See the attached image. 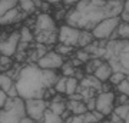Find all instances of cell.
I'll use <instances>...</instances> for the list:
<instances>
[{
	"instance_id": "cell-1",
	"label": "cell",
	"mask_w": 129,
	"mask_h": 123,
	"mask_svg": "<svg viewBox=\"0 0 129 123\" xmlns=\"http://www.w3.org/2000/svg\"><path fill=\"white\" fill-rule=\"evenodd\" d=\"M14 85L17 87L19 96L23 99H32V97H43L45 90L47 89L42 67L37 63H30L20 69L19 76L14 80Z\"/></svg>"
},
{
	"instance_id": "cell-2",
	"label": "cell",
	"mask_w": 129,
	"mask_h": 123,
	"mask_svg": "<svg viewBox=\"0 0 129 123\" xmlns=\"http://www.w3.org/2000/svg\"><path fill=\"white\" fill-rule=\"evenodd\" d=\"M26 116V105H24L23 97H9L6 99L5 106L0 109V123H7V122H19L22 117Z\"/></svg>"
},
{
	"instance_id": "cell-3",
	"label": "cell",
	"mask_w": 129,
	"mask_h": 123,
	"mask_svg": "<svg viewBox=\"0 0 129 123\" xmlns=\"http://www.w3.org/2000/svg\"><path fill=\"white\" fill-rule=\"evenodd\" d=\"M119 23H120V16H111V17L102 19L101 22L92 29L95 39H98V40H109L111 36L116 32Z\"/></svg>"
},
{
	"instance_id": "cell-4",
	"label": "cell",
	"mask_w": 129,
	"mask_h": 123,
	"mask_svg": "<svg viewBox=\"0 0 129 123\" xmlns=\"http://www.w3.org/2000/svg\"><path fill=\"white\" fill-rule=\"evenodd\" d=\"M24 105H26V114L30 116L35 122H42L43 113L49 102L45 100L43 97H32V99H24Z\"/></svg>"
},
{
	"instance_id": "cell-5",
	"label": "cell",
	"mask_w": 129,
	"mask_h": 123,
	"mask_svg": "<svg viewBox=\"0 0 129 123\" xmlns=\"http://www.w3.org/2000/svg\"><path fill=\"white\" fill-rule=\"evenodd\" d=\"M56 20L53 19V16H50L49 13H39L36 14V23L33 27V33L36 34H45V33H52L57 30L56 26Z\"/></svg>"
},
{
	"instance_id": "cell-6",
	"label": "cell",
	"mask_w": 129,
	"mask_h": 123,
	"mask_svg": "<svg viewBox=\"0 0 129 123\" xmlns=\"http://www.w3.org/2000/svg\"><path fill=\"white\" fill-rule=\"evenodd\" d=\"M79 34H80V29L64 23L57 29V42L70 45L73 47H79Z\"/></svg>"
},
{
	"instance_id": "cell-7",
	"label": "cell",
	"mask_w": 129,
	"mask_h": 123,
	"mask_svg": "<svg viewBox=\"0 0 129 123\" xmlns=\"http://www.w3.org/2000/svg\"><path fill=\"white\" fill-rule=\"evenodd\" d=\"M115 92H99L96 95V109L99 112L109 116L115 109Z\"/></svg>"
},
{
	"instance_id": "cell-8",
	"label": "cell",
	"mask_w": 129,
	"mask_h": 123,
	"mask_svg": "<svg viewBox=\"0 0 129 123\" xmlns=\"http://www.w3.org/2000/svg\"><path fill=\"white\" fill-rule=\"evenodd\" d=\"M19 42H20V32H13L9 36L0 37V55L10 56V57L16 55Z\"/></svg>"
},
{
	"instance_id": "cell-9",
	"label": "cell",
	"mask_w": 129,
	"mask_h": 123,
	"mask_svg": "<svg viewBox=\"0 0 129 123\" xmlns=\"http://www.w3.org/2000/svg\"><path fill=\"white\" fill-rule=\"evenodd\" d=\"M63 62H64V56H62L56 50H49L46 55H43L40 59L37 60V66L42 69H53V70H57V69L62 67Z\"/></svg>"
},
{
	"instance_id": "cell-10",
	"label": "cell",
	"mask_w": 129,
	"mask_h": 123,
	"mask_svg": "<svg viewBox=\"0 0 129 123\" xmlns=\"http://www.w3.org/2000/svg\"><path fill=\"white\" fill-rule=\"evenodd\" d=\"M112 72H113V70H112L111 63H109L108 60H103V62L96 67V70L93 72V74H95L101 82H108V79L111 77Z\"/></svg>"
},
{
	"instance_id": "cell-11",
	"label": "cell",
	"mask_w": 129,
	"mask_h": 123,
	"mask_svg": "<svg viewBox=\"0 0 129 123\" xmlns=\"http://www.w3.org/2000/svg\"><path fill=\"white\" fill-rule=\"evenodd\" d=\"M66 106H68V109L72 112V114H82L86 112V105H85V102L83 100H75V99H69V100L66 102Z\"/></svg>"
},
{
	"instance_id": "cell-12",
	"label": "cell",
	"mask_w": 129,
	"mask_h": 123,
	"mask_svg": "<svg viewBox=\"0 0 129 123\" xmlns=\"http://www.w3.org/2000/svg\"><path fill=\"white\" fill-rule=\"evenodd\" d=\"M95 40L92 30H86V29H80V34H79V47H85L86 45L92 43Z\"/></svg>"
},
{
	"instance_id": "cell-13",
	"label": "cell",
	"mask_w": 129,
	"mask_h": 123,
	"mask_svg": "<svg viewBox=\"0 0 129 123\" xmlns=\"http://www.w3.org/2000/svg\"><path fill=\"white\" fill-rule=\"evenodd\" d=\"M42 122H45V123H60V122H63V119H62L60 114L55 113L52 109L46 107L45 113H43V119H42Z\"/></svg>"
},
{
	"instance_id": "cell-14",
	"label": "cell",
	"mask_w": 129,
	"mask_h": 123,
	"mask_svg": "<svg viewBox=\"0 0 129 123\" xmlns=\"http://www.w3.org/2000/svg\"><path fill=\"white\" fill-rule=\"evenodd\" d=\"M14 85V79L10 76L9 73H0V89L7 93L10 87Z\"/></svg>"
},
{
	"instance_id": "cell-15",
	"label": "cell",
	"mask_w": 129,
	"mask_h": 123,
	"mask_svg": "<svg viewBox=\"0 0 129 123\" xmlns=\"http://www.w3.org/2000/svg\"><path fill=\"white\" fill-rule=\"evenodd\" d=\"M33 40H35V33H33V29H30L29 26L24 24L23 27L20 29V42L32 43Z\"/></svg>"
},
{
	"instance_id": "cell-16",
	"label": "cell",
	"mask_w": 129,
	"mask_h": 123,
	"mask_svg": "<svg viewBox=\"0 0 129 123\" xmlns=\"http://www.w3.org/2000/svg\"><path fill=\"white\" fill-rule=\"evenodd\" d=\"M47 107L52 109L55 113L62 114L68 106H66V102H64V100H50V102H49V105H47Z\"/></svg>"
},
{
	"instance_id": "cell-17",
	"label": "cell",
	"mask_w": 129,
	"mask_h": 123,
	"mask_svg": "<svg viewBox=\"0 0 129 123\" xmlns=\"http://www.w3.org/2000/svg\"><path fill=\"white\" fill-rule=\"evenodd\" d=\"M19 7L23 12H26L27 14H33L35 12H37L33 0H19Z\"/></svg>"
},
{
	"instance_id": "cell-18",
	"label": "cell",
	"mask_w": 129,
	"mask_h": 123,
	"mask_svg": "<svg viewBox=\"0 0 129 123\" xmlns=\"http://www.w3.org/2000/svg\"><path fill=\"white\" fill-rule=\"evenodd\" d=\"M79 86V80L75 76H69V77L66 79V93L64 95L69 96L72 95V93H75L76 92V89H78Z\"/></svg>"
},
{
	"instance_id": "cell-19",
	"label": "cell",
	"mask_w": 129,
	"mask_h": 123,
	"mask_svg": "<svg viewBox=\"0 0 129 123\" xmlns=\"http://www.w3.org/2000/svg\"><path fill=\"white\" fill-rule=\"evenodd\" d=\"M19 6V0H0V16H3L6 12Z\"/></svg>"
},
{
	"instance_id": "cell-20",
	"label": "cell",
	"mask_w": 129,
	"mask_h": 123,
	"mask_svg": "<svg viewBox=\"0 0 129 123\" xmlns=\"http://www.w3.org/2000/svg\"><path fill=\"white\" fill-rule=\"evenodd\" d=\"M60 74H62V76H66V77L75 74V66L72 64L70 60H64L63 62L62 67H60Z\"/></svg>"
},
{
	"instance_id": "cell-21",
	"label": "cell",
	"mask_w": 129,
	"mask_h": 123,
	"mask_svg": "<svg viewBox=\"0 0 129 123\" xmlns=\"http://www.w3.org/2000/svg\"><path fill=\"white\" fill-rule=\"evenodd\" d=\"M116 33H118V37H120V39H128L129 40V23L120 20L119 26L116 29Z\"/></svg>"
},
{
	"instance_id": "cell-22",
	"label": "cell",
	"mask_w": 129,
	"mask_h": 123,
	"mask_svg": "<svg viewBox=\"0 0 129 123\" xmlns=\"http://www.w3.org/2000/svg\"><path fill=\"white\" fill-rule=\"evenodd\" d=\"M126 77H128V74L125 72H112L111 77L108 79V82L111 83L112 86H116V85H119V83Z\"/></svg>"
},
{
	"instance_id": "cell-23",
	"label": "cell",
	"mask_w": 129,
	"mask_h": 123,
	"mask_svg": "<svg viewBox=\"0 0 129 123\" xmlns=\"http://www.w3.org/2000/svg\"><path fill=\"white\" fill-rule=\"evenodd\" d=\"M55 50L57 52V53H60L62 56H68V55H70V53H73L75 47L73 46H70V45H64V43H60L59 42V43L56 45Z\"/></svg>"
},
{
	"instance_id": "cell-24",
	"label": "cell",
	"mask_w": 129,
	"mask_h": 123,
	"mask_svg": "<svg viewBox=\"0 0 129 123\" xmlns=\"http://www.w3.org/2000/svg\"><path fill=\"white\" fill-rule=\"evenodd\" d=\"M66 76H60L57 80H56V83H55V90L57 92V93H62V95H64L66 93Z\"/></svg>"
},
{
	"instance_id": "cell-25",
	"label": "cell",
	"mask_w": 129,
	"mask_h": 123,
	"mask_svg": "<svg viewBox=\"0 0 129 123\" xmlns=\"http://www.w3.org/2000/svg\"><path fill=\"white\" fill-rule=\"evenodd\" d=\"M116 93H123V95L129 96V79H123L119 85H116Z\"/></svg>"
},
{
	"instance_id": "cell-26",
	"label": "cell",
	"mask_w": 129,
	"mask_h": 123,
	"mask_svg": "<svg viewBox=\"0 0 129 123\" xmlns=\"http://www.w3.org/2000/svg\"><path fill=\"white\" fill-rule=\"evenodd\" d=\"M75 57H78V59L80 60L83 64H85L86 62H89V60H90V57H92V56L89 55L88 52L82 47V49H78V50L75 52Z\"/></svg>"
},
{
	"instance_id": "cell-27",
	"label": "cell",
	"mask_w": 129,
	"mask_h": 123,
	"mask_svg": "<svg viewBox=\"0 0 129 123\" xmlns=\"http://www.w3.org/2000/svg\"><path fill=\"white\" fill-rule=\"evenodd\" d=\"M113 112H115L116 114H119L125 122V117H126V114H128V112H129V103L128 105H116Z\"/></svg>"
},
{
	"instance_id": "cell-28",
	"label": "cell",
	"mask_w": 129,
	"mask_h": 123,
	"mask_svg": "<svg viewBox=\"0 0 129 123\" xmlns=\"http://www.w3.org/2000/svg\"><path fill=\"white\" fill-rule=\"evenodd\" d=\"M66 14H68V9L63 6V7H59L56 12H53V19H55L56 22H62V20L64 22Z\"/></svg>"
},
{
	"instance_id": "cell-29",
	"label": "cell",
	"mask_w": 129,
	"mask_h": 123,
	"mask_svg": "<svg viewBox=\"0 0 129 123\" xmlns=\"http://www.w3.org/2000/svg\"><path fill=\"white\" fill-rule=\"evenodd\" d=\"M120 20L129 23V0H123V9L120 13Z\"/></svg>"
},
{
	"instance_id": "cell-30",
	"label": "cell",
	"mask_w": 129,
	"mask_h": 123,
	"mask_svg": "<svg viewBox=\"0 0 129 123\" xmlns=\"http://www.w3.org/2000/svg\"><path fill=\"white\" fill-rule=\"evenodd\" d=\"M129 103V96L123 95V93H118L115 96V106L116 105H128Z\"/></svg>"
},
{
	"instance_id": "cell-31",
	"label": "cell",
	"mask_w": 129,
	"mask_h": 123,
	"mask_svg": "<svg viewBox=\"0 0 129 123\" xmlns=\"http://www.w3.org/2000/svg\"><path fill=\"white\" fill-rule=\"evenodd\" d=\"M85 102V105H86V109L88 110H95L96 109V96H93V97H88V99H83Z\"/></svg>"
},
{
	"instance_id": "cell-32",
	"label": "cell",
	"mask_w": 129,
	"mask_h": 123,
	"mask_svg": "<svg viewBox=\"0 0 129 123\" xmlns=\"http://www.w3.org/2000/svg\"><path fill=\"white\" fill-rule=\"evenodd\" d=\"M0 66L5 69H9L12 66V59H10V56H5L2 55L0 56Z\"/></svg>"
},
{
	"instance_id": "cell-33",
	"label": "cell",
	"mask_w": 129,
	"mask_h": 123,
	"mask_svg": "<svg viewBox=\"0 0 129 123\" xmlns=\"http://www.w3.org/2000/svg\"><path fill=\"white\" fill-rule=\"evenodd\" d=\"M106 120H108V122H112V123H122V122H123V119L120 117L119 114H116L115 112H112V113L108 116Z\"/></svg>"
},
{
	"instance_id": "cell-34",
	"label": "cell",
	"mask_w": 129,
	"mask_h": 123,
	"mask_svg": "<svg viewBox=\"0 0 129 123\" xmlns=\"http://www.w3.org/2000/svg\"><path fill=\"white\" fill-rule=\"evenodd\" d=\"M7 96H9V97H17V96H19V92H17L16 85H13V86L7 90Z\"/></svg>"
},
{
	"instance_id": "cell-35",
	"label": "cell",
	"mask_w": 129,
	"mask_h": 123,
	"mask_svg": "<svg viewBox=\"0 0 129 123\" xmlns=\"http://www.w3.org/2000/svg\"><path fill=\"white\" fill-rule=\"evenodd\" d=\"M6 99H7V93H6L5 90H2V89H0V109L5 106Z\"/></svg>"
},
{
	"instance_id": "cell-36",
	"label": "cell",
	"mask_w": 129,
	"mask_h": 123,
	"mask_svg": "<svg viewBox=\"0 0 129 123\" xmlns=\"http://www.w3.org/2000/svg\"><path fill=\"white\" fill-rule=\"evenodd\" d=\"M79 0H62V5H63L64 7H73V6H76Z\"/></svg>"
},
{
	"instance_id": "cell-37",
	"label": "cell",
	"mask_w": 129,
	"mask_h": 123,
	"mask_svg": "<svg viewBox=\"0 0 129 123\" xmlns=\"http://www.w3.org/2000/svg\"><path fill=\"white\" fill-rule=\"evenodd\" d=\"M43 2H47V3H50L52 6H55V5H59V3H62V0H43Z\"/></svg>"
},
{
	"instance_id": "cell-38",
	"label": "cell",
	"mask_w": 129,
	"mask_h": 123,
	"mask_svg": "<svg viewBox=\"0 0 129 123\" xmlns=\"http://www.w3.org/2000/svg\"><path fill=\"white\" fill-rule=\"evenodd\" d=\"M125 122L129 123V112H128V114H126V117H125Z\"/></svg>"
},
{
	"instance_id": "cell-39",
	"label": "cell",
	"mask_w": 129,
	"mask_h": 123,
	"mask_svg": "<svg viewBox=\"0 0 129 123\" xmlns=\"http://www.w3.org/2000/svg\"><path fill=\"white\" fill-rule=\"evenodd\" d=\"M128 79H129V73H128Z\"/></svg>"
},
{
	"instance_id": "cell-40",
	"label": "cell",
	"mask_w": 129,
	"mask_h": 123,
	"mask_svg": "<svg viewBox=\"0 0 129 123\" xmlns=\"http://www.w3.org/2000/svg\"><path fill=\"white\" fill-rule=\"evenodd\" d=\"M106 2H109V0H106Z\"/></svg>"
}]
</instances>
